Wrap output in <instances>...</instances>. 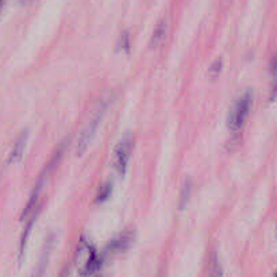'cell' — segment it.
Here are the masks:
<instances>
[{
  "mask_svg": "<svg viewBox=\"0 0 277 277\" xmlns=\"http://www.w3.org/2000/svg\"><path fill=\"white\" fill-rule=\"evenodd\" d=\"M252 92H245L244 95L238 99V102L234 104V107L232 108L227 120L230 130L237 131V130H240L242 127V124L245 123V120H246L249 112H250V108H252Z\"/></svg>",
  "mask_w": 277,
  "mask_h": 277,
  "instance_id": "cell-1",
  "label": "cell"
},
{
  "mask_svg": "<svg viewBox=\"0 0 277 277\" xmlns=\"http://www.w3.org/2000/svg\"><path fill=\"white\" fill-rule=\"evenodd\" d=\"M104 108H106V106L102 104L99 110H98V112H96L95 115H94V118L91 119V122L88 123L87 127L84 128L83 134L80 136L79 144H77V154H79V156H81V154L87 150V148L89 146L92 140H94V136H95L96 134V130H98V126H99L100 120L103 118Z\"/></svg>",
  "mask_w": 277,
  "mask_h": 277,
  "instance_id": "cell-2",
  "label": "cell"
},
{
  "mask_svg": "<svg viewBox=\"0 0 277 277\" xmlns=\"http://www.w3.org/2000/svg\"><path fill=\"white\" fill-rule=\"evenodd\" d=\"M132 148V138L131 134H126L122 138V141L118 144L115 148V169L118 173L123 174L127 168L128 157H130V152Z\"/></svg>",
  "mask_w": 277,
  "mask_h": 277,
  "instance_id": "cell-3",
  "label": "cell"
},
{
  "mask_svg": "<svg viewBox=\"0 0 277 277\" xmlns=\"http://www.w3.org/2000/svg\"><path fill=\"white\" fill-rule=\"evenodd\" d=\"M132 240H134V233H132V230H124L123 233H120L119 236L115 237V238L108 244L107 252L110 253L123 252V250L128 249V246L131 245Z\"/></svg>",
  "mask_w": 277,
  "mask_h": 277,
  "instance_id": "cell-4",
  "label": "cell"
},
{
  "mask_svg": "<svg viewBox=\"0 0 277 277\" xmlns=\"http://www.w3.org/2000/svg\"><path fill=\"white\" fill-rule=\"evenodd\" d=\"M27 135H29L27 130H25V131H22L21 134H19L17 142H15V145H14L13 148V152L10 154L9 162H15L18 161V160H21L22 154L25 152L26 142H27Z\"/></svg>",
  "mask_w": 277,
  "mask_h": 277,
  "instance_id": "cell-5",
  "label": "cell"
},
{
  "mask_svg": "<svg viewBox=\"0 0 277 277\" xmlns=\"http://www.w3.org/2000/svg\"><path fill=\"white\" fill-rule=\"evenodd\" d=\"M191 195H192V182L191 180L187 178L184 184L181 187V191H180V200H178V207H180V210H182L184 207H186L187 202L190 200Z\"/></svg>",
  "mask_w": 277,
  "mask_h": 277,
  "instance_id": "cell-6",
  "label": "cell"
},
{
  "mask_svg": "<svg viewBox=\"0 0 277 277\" xmlns=\"http://www.w3.org/2000/svg\"><path fill=\"white\" fill-rule=\"evenodd\" d=\"M165 31H166L165 22L164 21L160 22V23L157 25V27H156V30H154L153 37H152V48H154V46L158 45V43L162 41V38H164V35H165Z\"/></svg>",
  "mask_w": 277,
  "mask_h": 277,
  "instance_id": "cell-7",
  "label": "cell"
},
{
  "mask_svg": "<svg viewBox=\"0 0 277 277\" xmlns=\"http://www.w3.org/2000/svg\"><path fill=\"white\" fill-rule=\"evenodd\" d=\"M111 192H112V187L110 182H107V184H104L102 188L99 190V192H98V196H96V200L95 202L98 203V204H100V203L106 202L110 196H111Z\"/></svg>",
  "mask_w": 277,
  "mask_h": 277,
  "instance_id": "cell-8",
  "label": "cell"
},
{
  "mask_svg": "<svg viewBox=\"0 0 277 277\" xmlns=\"http://www.w3.org/2000/svg\"><path fill=\"white\" fill-rule=\"evenodd\" d=\"M210 277H223V270H222V266H220L216 256L212 257L211 266H210Z\"/></svg>",
  "mask_w": 277,
  "mask_h": 277,
  "instance_id": "cell-9",
  "label": "cell"
},
{
  "mask_svg": "<svg viewBox=\"0 0 277 277\" xmlns=\"http://www.w3.org/2000/svg\"><path fill=\"white\" fill-rule=\"evenodd\" d=\"M130 49V38H128V33L123 31L120 34L119 41H118V50H122L124 53H127Z\"/></svg>",
  "mask_w": 277,
  "mask_h": 277,
  "instance_id": "cell-10",
  "label": "cell"
},
{
  "mask_svg": "<svg viewBox=\"0 0 277 277\" xmlns=\"http://www.w3.org/2000/svg\"><path fill=\"white\" fill-rule=\"evenodd\" d=\"M220 69H222V62H220V60H218V61H215L214 64L211 65V68H210V76H211V79H215L216 76L219 75Z\"/></svg>",
  "mask_w": 277,
  "mask_h": 277,
  "instance_id": "cell-11",
  "label": "cell"
},
{
  "mask_svg": "<svg viewBox=\"0 0 277 277\" xmlns=\"http://www.w3.org/2000/svg\"><path fill=\"white\" fill-rule=\"evenodd\" d=\"M277 95V80L276 83H274V85H273V92H272V98H274V96Z\"/></svg>",
  "mask_w": 277,
  "mask_h": 277,
  "instance_id": "cell-12",
  "label": "cell"
},
{
  "mask_svg": "<svg viewBox=\"0 0 277 277\" xmlns=\"http://www.w3.org/2000/svg\"><path fill=\"white\" fill-rule=\"evenodd\" d=\"M0 5H2V0H0Z\"/></svg>",
  "mask_w": 277,
  "mask_h": 277,
  "instance_id": "cell-13",
  "label": "cell"
}]
</instances>
